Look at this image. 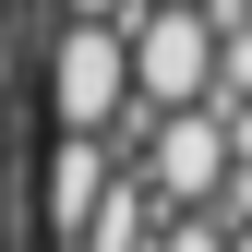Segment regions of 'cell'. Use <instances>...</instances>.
Here are the masks:
<instances>
[{
    "label": "cell",
    "instance_id": "1",
    "mask_svg": "<svg viewBox=\"0 0 252 252\" xmlns=\"http://www.w3.org/2000/svg\"><path fill=\"white\" fill-rule=\"evenodd\" d=\"M120 120H132L120 24H60L48 36V132H120Z\"/></svg>",
    "mask_w": 252,
    "mask_h": 252
},
{
    "label": "cell",
    "instance_id": "2",
    "mask_svg": "<svg viewBox=\"0 0 252 252\" xmlns=\"http://www.w3.org/2000/svg\"><path fill=\"white\" fill-rule=\"evenodd\" d=\"M120 60H132V108H144V120L204 108V84H216V24H204V12H144L132 36H120Z\"/></svg>",
    "mask_w": 252,
    "mask_h": 252
},
{
    "label": "cell",
    "instance_id": "3",
    "mask_svg": "<svg viewBox=\"0 0 252 252\" xmlns=\"http://www.w3.org/2000/svg\"><path fill=\"white\" fill-rule=\"evenodd\" d=\"M144 204H180V216H204L216 204V180H228V132H216L204 108H168V120H144Z\"/></svg>",
    "mask_w": 252,
    "mask_h": 252
},
{
    "label": "cell",
    "instance_id": "4",
    "mask_svg": "<svg viewBox=\"0 0 252 252\" xmlns=\"http://www.w3.org/2000/svg\"><path fill=\"white\" fill-rule=\"evenodd\" d=\"M96 192H108V132H48V144H36V204H48V240H84Z\"/></svg>",
    "mask_w": 252,
    "mask_h": 252
},
{
    "label": "cell",
    "instance_id": "5",
    "mask_svg": "<svg viewBox=\"0 0 252 252\" xmlns=\"http://www.w3.org/2000/svg\"><path fill=\"white\" fill-rule=\"evenodd\" d=\"M144 252H228L216 216H168V228H144Z\"/></svg>",
    "mask_w": 252,
    "mask_h": 252
},
{
    "label": "cell",
    "instance_id": "6",
    "mask_svg": "<svg viewBox=\"0 0 252 252\" xmlns=\"http://www.w3.org/2000/svg\"><path fill=\"white\" fill-rule=\"evenodd\" d=\"M132 0H60V24H120Z\"/></svg>",
    "mask_w": 252,
    "mask_h": 252
},
{
    "label": "cell",
    "instance_id": "7",
    "mask_svg": "<svg viewBox=\"0 0 252 252\" xmlns=\"http://www.w3.org/2000/svg\"><path fill=\"white\" fill-rule=\"evenodd\" d=\"M156 12H216V0H156Z\"/></svg>",
    "mask_w": 252,
    "mask_h": 252
},
{
    "label": "cell",
    "instance_id": "8",
    "mask_svg": "<svg viewBox=\"0 0 252 252\" xmlns=\"http://www.w3.org/2000/svg\"><path fill=\"white\" fill-rule=\"evenodd\" d=\"M0 156H12V108H0Z\"/></svg>",
    "mask_w": 252,
    "mask_h": 252
},
{
    "label": "cell",
    "instance_id": "9",
    "mask_svg": "<svg viewBox=\"0 0 252 252\" xmlns=\"http://www.w3.org/2000/svg\"><path fill=\"white\" fill-rule=\"evenodd\" d=\"M228 252H252V228H228Z\"/></svg>",
    "mask_w": 252,
    "mask_h": 252
},
{
    "label": "cell",
    "instance_id": "10",
    "mask_svg": "<svg viewBox=\"0 0 252 252\" xmlns=\"http://www.w3.org/2000/svg\"><path fill=\"white\" fill-rule=\"evenodd\" d=\"M0 216H12V192H0Z\"/></svg>",
    "mask_w": 252,
    "mask_h": 252
}]
</instances>
